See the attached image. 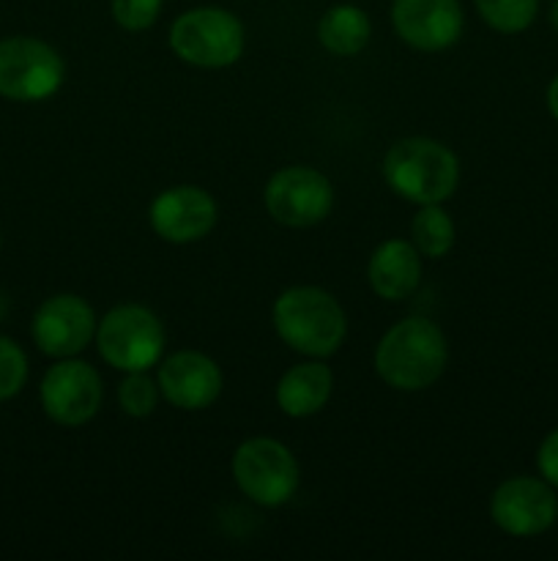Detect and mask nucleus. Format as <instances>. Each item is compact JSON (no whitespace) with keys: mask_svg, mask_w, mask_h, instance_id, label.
<instances>
[{"mask_svg":"<svg viewBox=\"0 0 558 561\" xmlns=\"http://www.w3.org/2000/svg\"><path fill=\"white\" fill-rule=\"evenodd\" d=\"M449 343L430 318L410 316L394 323L375 348V370L397 392H421L443 376Z\"/></svg>","mask_w":558,"mask_h":561,"instance_id":"f257e3e1","label":"nucleus"},{"mask_svg":"<svg viewBox=\"0 0 558 561\" xmlns=\"http://www.w3.org/2000/svg\"><path fill=\"white\" fill-rule=\"evenodd\" d=\"M271 321L279 340L310 359L337 354L348 334V318L339 301L315 285H295L279 294Z\"/></svg>","mask_w":558,"mask_h":561,"instance_id":"f03ea898","label":"nucleus"},{"mask_svg":"<svg viewBox=\"0 0 558 561\" xmlns=\"http://www.w3.org/2000/svg\"><path fill=\"white\" fill-rule=\"evenodd\" d=\"M383 179L394 195L416 206H432L449 201L457 190L460 159L452 148L430 137H405L388 148Z\"/></svg>","mask_w":558,"mask_h":561,"instance_id":"7ed1b4c3","label":"nucleus"},{"mask_svg":"<svg viewBox=\"0 0 558 561\" xmlns=\"http://www.w3.org/2000/svg\"><path fill=\"white\" fill-rule=\"evenodd\" d=\"M170 47L184 64L197 69H224L244 53V25L222 5H197L175 16Z\"/></svg>","mask_w":558,"mask_h":561,"instance_id":"20e7f679","label":"nucleus"},{"mask_svg":"<svg viewBox=\"0 0 558 561\" xmlns=\"http://www.w3.org/2000/svg\"><path fill=\"white\" fill-rule=\"evenodd\" d=\"M96 348L115 370H151L164 356V327L142 305H118L98 321Z\"/></svg>","mask_w":558,"mask_h":561,"instance_id":"39448f33","label":"nucleus"},{"mask_svg":"<svg viewBox=\"0 0 558 561\" xmlns=\"http://www.w3.org/2000/svg\"><path fill=\"white\" fill-rule=\"evenodd\" d=\"M233 480L260 507H282L295 496L301 469L295 455L277 438H249L233 455Z\"/></svg>","mask_w":558,"mask_h":561,"instance_id":"423d86ee","label":"nucleus"},{"mask_svg":"<svg viewBox=\"0 0 558 561\" xmlns=\"http://www.w3.org/2000/svg\"><path fill=\"white\" fill-rule=\"evenodd\" d=\"M66 66L53 44L33 36L0 38V96L44 102L63 85Z\"/></svg>","mask_w":558,"mask_h":561,"instance_id":"0eeeda50","label":"nucleus"},{"mask_svg":"<svg viewBox=\"0 0 558 561\" xmlns=\"http://www.w3.org/2000/svg\"><path fill=\"white\" fill-rule=\"evenodd\" d=\"M266 208L284 228H312L323 222L334 206L332 181L315 168L290 164L268 179Z\"/></svg>","mask_w":558,"mask_h":561,"instance_id":"6e6552de","label":"nucleus"},{"mask_svg":"<svg viewBox=\"0 0 558 561\" xmlns=\"http://www.w3.org/2000/svg\"><path fill=\"white\" fill-rule=\"evenodd\" d=\"M38 398L49 420L63 427H80L102 409L104 387L96 367L69 356V359H58V365L44 373Z\"/></svg>","mask_w":558,"mask_h":561,"instance_id":"1a4fd4ad","label":"nucleus"},{"mask_svg":"<svg viewBox=\"0 0 558 561\" xmlns=\"http://www.w3.org/2000/svg\"><path fill=\"white\" fill-rule=\"evenodd\" d=\"M490 518L509 537H539L558 520V499L542 477H512L492 491Z\"/></svg>","mask_w":558,"mask_h":561,"instance_id":"9d476101","label":"nucleus"},{"mask_svg":"<svg viewBox=\"0 0 558 561\" xmlns=\"http://www.w3.org/2000/svg\"><path fill=\"white\" fill-rule=\"evenodd\" d=\"M96 312L82 296L58 294L49 296L33 316V343L53 359H69L82 354L96 340Z\"/></svg>","mask_w":558,"mask_h":561,"instance_id":"9b49d317","label":"nucleus"},{"mask_svg":"<svg viewBox=\"0 0 558 561\" xmlns=\"http://www.w3.org/2000/svg\"><path fill=\"white\" fill-rule=\"evenodd\" d=\"M217 201L206 190L191 184L159 192L148 208L153 233L170 244H191V241L206 239L217 225Z\"/></svg>","mask_w":558,"mask_h":561,"instance_id":"f8f14e48","label":"nucleus"},{"mask_svg":"<svg viewBox=\"0 0 558 561\" xmlns=\"http://www.w3.org/2000/svg\"><path fill=\"white\" fill-rule=\"evenodd\" d=\"M392 22L397 36L421 53H441L457 44L465 16L460 0H394Z\"/></svg>","mask_w":558,"mask_h":561,"instance_id":"ddd939ff","label":"nucleus"},{"mask_svg":"<svg viewBox=\"0 0 558 561\" xmlns=\"http://www.w3.org/2000/svg\"><path fill=\"white\" fill-rule=\"evenodd\" d=\"M159 392L181 411H202L222 392V370L200 351H175L159 362Z\"/></svg>","mask_w":558,"mask_h":561,"instance_id":"4468645a","label":"nucleus"},{"mask_svg":"<svg viewBox=\"0 0 558 561\" xmlns=\"http://www.w3.org/2000/svg\"><path fill=\"white\" fill-rule=\"evenodd\" d=\"M367 279L375 296L386 301H403L421 283V252L414 241L388 239L377 247L367 263Z\"/></svg>","mask_w":558,"mask_h":561,"instance_id":"2eb2a0df","label":"nucleus"},{"mask_svg":"<svg viewBox=\"0 0 558 561\" xmlns=\"http://www.w3.org/2000/svg\"><path fill=\"white\" fill-rule=\"evenodd\" d=\"M334 389V376L321 359L293 365L277 383L279 411L293 420H306L323 411Z\"/></svg>","mask_w":558,"mask_h":561,"instance_id":"dca6fc26","label":"nucleus"},{"mask_svg":"<svg viewBox=\"0 0 558 561\" xmlns=\"http://www.w3.org/2000/svg\"><path fill=\"white\" fill-rule=\"evenodd\" d=\"M372 36V22L364 9L353 3H337L317 22V42L339 58L359 55Z\"/></svg>","mask_w":558,"mask_h":561,"instance_id":"f3484780","label":"nucleus"},{"mask_svg":"<svg viewBox=\"0 0 558 561\" xmlns=\"http://www.w3.org/2000/svg\"><path fill=\"white\" fill-rule=\"evenodd\" d=\"M410 241L425 257H443L454 247V222L441 203L421 206L410 219Z\"/></svg>","mask_w":558,"mask_h":561,"instance_id":"a211bd4d","label":"nucleus"},{"mask_svg":"<svg viewBox=\"0 0 558 561\" xmlns=\"http://www.w3.org/2000/svg\"><path fill=\"white\" fill-rule=\"evenodd\" d=\"M474 5L485 25L507 36L528 31L539 14V0H474Z\"/></svg>","mask_w":558,"mask_h":561,"instance_id":"6ab92c4d","label":"nucleus"},{"mask_svg":"<svg viewBox=\"0 0 558 561\" xmlns=\"http://www.w3.org/2000/svg\"><path fill=\"white\" fill-rule=\"evenodd\" d=\"M159 383L148 376V370L126 373L124 381L118 383V403L124 409V414L142 420V416H151L159 405Z\"/></svg>","mask_w":558,"mask_h":561,"instance_id":"aec40b11","label":"nucleus"},{"mask_svg":"<svg viewBox=\"0 0 558 561\" xmlns=\"http://www.w3.org/2000/svg\"><path fill=\"white\" fill-rule=\"evenodd\" d=\"M27 383V356L11 337L0 334V403L16 398Z\"/></svg>","mask_w":558,"mask_h":561,"instance_id":"412c9836","label":"nucleus"},{"mask_svg":"<svg viewBox=\"0 0 558 561\" xmlns=\"http://www.w3.org/2000/svg\"><path fill=\"white\" fill-rule=\"evenodd\" d=\"M162 3L164 0H109V9H113V20L124 31L140 33L159 20Z\"/></svg>","mask_w":558,"mask_h":561,"instance_id":"4be33fe9","label":"nucleus"},{"mask_svg":"<svg viewBox=\"0 0 558 561\" xmlns=\"http://www.w3.org/2000/svg\"><path fill=\"white\" fill-rule=\"evenodd\" d=\"M536 471L547 485L558 488V427L542 438L539 449H536Z\"/></svg>","mask_w":558,"mask_h":561,"instance_id":"5701e85b","label":"nucleus"},{"mask_svg":"<svg viewBox=\"0 0 558 561\" xmlns=\"http://www.w3.org/2000/svg\"><path fill=\"white\" fill-rule=\"evenodd\" d=\"M547 110H550V115L553 118L558 121V75L553 77L550 80V85H547Z\"/></svg>","mask_w":558,"mask_h":561,"instance_id":"b1692460","label":"nucleus"},{"mask_svg":"<svg viewBox=\"0 0 558 561\" xmlns=\"http://www.w3.org/2000/svg\"><path fill=\"white\" fill-rule=\"evenodd\" d=\"M547 16H550V25H553V31L558 33V0H553V3H550V14H547Z\"/></svg>","mask_w":558,"mask_h":561,"instance_id":"393cba45","label":"nucleus"}]
</instances>
